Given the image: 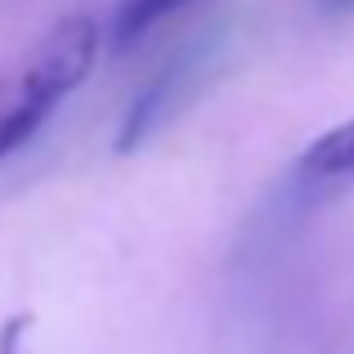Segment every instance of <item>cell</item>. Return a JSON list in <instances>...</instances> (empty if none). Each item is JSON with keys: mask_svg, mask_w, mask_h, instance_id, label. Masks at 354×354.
<instances>
[{"mask_svg": "<svg viewBox=\"0 0 354 354\" xmlns=\"http://www.w3.org/2000/svg\"><path fill=\"white\" fill-rule=\"evenodd\" d=\"M99 54V23L90 14H72L45 32V41L27 54V63L0 86V157L18 153L59 99H68L90 77Z\"/></svg>", "mask_w": 354, "mask_h": 354, "instance_id": "1", "label": "cell"}, {"mask_svg": "<svg viewBox=\"0 0 354 354\" xmlns=\"http://www.w3.org/2000/svg\"><path fill=\"white\" fill-rule=\"evenodd\" d=\"M296 184L314 193H332L354 184V117L323 130L319 139H310V148L296 157Z\"/></svg>", "mask_w": 354, "mask_h": 354, "instance_id": "3", "label": "cell"}, {"mask_svg": "<svg viewBox=\"0 0 354 354\" xmlns=\"http://www.w3.org/2000/svg\"><path fill=\"white\" fill-rule=\"evenodd\" d=\"M211 59H216V54H211L207 45H198V50H184L175 63H166V68L157 72V77L148 81L144 90H139V99L130 104V113L121 117L117 153H135V148L144 144L153 130L166 126V117L180 113V108L193 99V90L202 86V77H207Z\"/></svg>", "mask_w": 354, "mask_h": 354, "instance_id": "2", "label": "cell"}, {"mask_svg": "<svg viewBox=\"0 0 354 354\" xmlns=\"http://www.w3.org/2000/svg\"><path fill=\"white\" fill-rule=\"evenodd\" d=\"M27 328H32V319H23V314H18V319H9L5 332H0V354H18V341H23Z\"/></svg>", "mask_w": 354, "mask_h": 354, "instance_id": "5", "label": "cell"}, {"mask_svg": "<svg viewBox=\"0 0 354 354\" xmlns=\"http://www.w3.org/2000/svg\"><path fill=\"white\" fill-rule=\"evenodd\" d=\"M319 9H323V14H350L354 0H319Z\"/></svg>", "mask_w": 354, "mask_h": 354, "instance_id": "6", "label": "cell"}, {"mask_svg": "<svg viewBox=\"0 0 354 354\" xmlns=\"http://www.w3.org/2000/svg\"><path fill=\"white\" fill-rule=\"evenodd\" d=\"M184 5H189V0H121L117 27H113V45L117 50H130L148 27H157L166 14H175V9H184Z\"/></svg>", "mask_w": 354, "mask_h": 354, "instance_id": "4", "label": "cell"}]
</instances>
